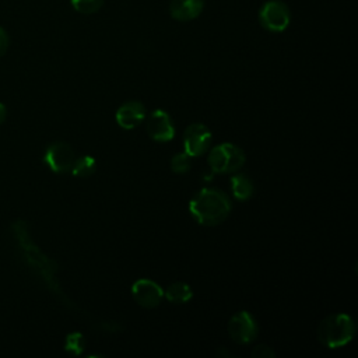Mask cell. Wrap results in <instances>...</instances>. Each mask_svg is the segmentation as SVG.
<instances>
[{
	"mask_svg": "<svg viewBox=\"0 0 358 358\" xmlns=\"http://www.w3.org/2000/svg\"><path fill=\"white\" fill-rule=\"evenodd\" d=\"M355 334L354 320L345 313L326 316L316 329V337L327 348H340L348 344Z\"/></svg>",
	"mask_w": 358,
	"mask_h": 358,
	"instance_id": "3",
	"label": "cell"
},
{
	"mask_svg": "<svg viewBox=\"0 0 358 358\" xmlns=\"http://www.w3.org/2000/svg\"><path fill=\"white\" fill-rule=\"evenodd\" d=\"M227 330H228L231 340H234L238 344L252 343L256 338L257 331H259L255 317L246 310L236 312L229 319Z\"/></svg>",
	"mask_w": 358,
	"mask_h": 358,
	"instance_id": "6",
	"label": "cell"
},
{
	"mask_svg": "<svg viewBox=\"0 0 358 358\" xmlns=\"http://www.w3.org/2000/svg\"><path fill=\"white\" fill-rule=\"evenodd\" d=\"M84 347H85V340H84L81 333L74 331V333L67 334L66 344H64L66 351H69L73 355H80L83 352Z\"/></svg>",
	"mask_w": 358,
	"mask_h": 358,
	"instance_id": "16",
	"label": "cell"
},
{
	"mask_svg": "<svg viewBox=\"0 0 358 358\" xmlns=\"http://www.w3.org/2000/svg\"><path fill=\"white\" fill-rule=\"evenodd\" d=\"M190 155H187L186 152H178L172 157L171 159V169L175 173H185L190 169L192 166V161H190Z\"/></svg>",
	"mask_w": 358,
	"mask_h": 358,
	"instance_id": "18",
	"label": "cell"
},
{
	"mask_svg": "<svg viewBox=\"0 0 358 358\" xmlns=\"http://www.w3.org/2000/svg\"><path fill=\"white\" fill-rule=\"evenodd\" d=\"M229 197L218 189H201L189 201L193 218L206 227L221 224L231 213Z\"/></svg>",
	"mask_w": 358,
	"mask_h": 358,
	"instance_id": "2",
	"label": "cell"
},
{
	"mask_svg": "<svg viewBox=\"0 0 358 358\" xmlns=\"http://www.w3.org/2000/svg\"><path fill=\"white\" fill-rule=\"evenodd\" d=\"M252 357L253 358H274L275 352L273 351L271 347H268L266 344H257L252 350Z\"/></svg>",
	"mask_w": 358,
	"mask_h": 358,
	"instance_id": "19",
	"label": "cell"
},
{
	"mask_svg": "<svg viewBox=\"0 0 358 358\" xmlns=\"http://www.w3.org/2000/svg\"><path fill=\"white\" fill-rule=\"evenodd\" d=\"M145 131L150 136V138L159 143H165L173 138L175 126L172 123L171 116L165 110L155 109L150 113L145 122Z\"/></svg>",
	"mask_w": 358,
	"mask_h": 358,
	"instance_id": "9",
	"label": "cell"
},
{
	"mask_svg": "<svg viewBox=\"0 0 358 358\" xmlns=\"http://www.w3.org/2000/svg\"><path fill=\"white\" fill-rule=\"evenodd\" d=\"M145 117V106L140 101H129L116 110V122L123 129L137 127Z\"/></svg>",
	"mask_w": 358,
	"mask_h": 358,
	"instance_id": "11",
	"label": "cell"
},
{
	"mask_svg": "<svg viewBox=\"0 0 358 358\" xmlns=\"http://www.w3.org/2000/svg\"><path fill=\"white\" fill-rule=\"evenodd\" d=\"M204 8V0H171L169 14L176 21H192L200 15Z\"/></svg>",
	"mask_w": 358,
	"mask_h": 358,
	"instance_id": "12",
	"label": "cell"
},
{
	"mask_svg": "<svg viewBox=\"0 0 358 358\" xmlns=\"http://www.w3.org/2000/svg\"><path fill=\"white\" fill-rule=\"evenodd\" d=\"M8 43H10V39H8V34L0 27V57L7 52L8 49Z\"/></svg>",
	"mask_w": 358,
	"mask_h": 358,
	"instance_id": "20",
	"label": "cell"
},
{
	"mask_svg": "<svg viewBox=\"0 0 358 358\" xmlns=\"http://www.w3.org/2000/svg\"><path fill=\"white\" fill-rule=\"evenodd\" d=\"M164 295L172 303H185L192 299L193 292L187 284L176 281L168 285V288L164 291Z\"/></svg>",
	"mask_w": 358,
	"mask_h": 358,
	"instance_id": "14",
	"label": "cell"
},
{
	"mask_svg": "<svg viewBox=\"0 0 358 358\" xmlns=\"http://www.w3.org/2000/svg\"><path fill=\"white\" fill-rule=\"evenodd\" d=\"M70 3L80 14H94L101 10L103 0H70Z\"/></svg>",
	"mask_w": 358,
	"mask_h": 358,
	"instance_id": "17",
	"label": "cell"
},
{
	"mask_svg": "<svg viewBox=\"0 0 358 358\" xmlns=\"http://www.w3.org/2000/svg\"><path fill=\"white\" fill-rule=\"evenodd\" d=\"M6 116H7V108H6L4 103L0 102V124L4 122Z\"/></svg>",
	"mask_w": 358,
	"mask_h": 358,
	"instance_id": "21",
	"label": "cell"
},
{
	"mask_svg": "<svg viewBox=\"0 0 358 358\" xmlns=\"http://www.w3.org/2000/svg\"><path fill=\"white\" fill-rule=\"evenodd\" d=\"M231 189L234 196L243 201L252 197L253 194V182L250 180V178L245 173H235L231 178Z\"/></svg>",
	"mask_w": 358,
	"mask_h": 358,
	"instance_id": "13",
	"label": "cell"
},
{
	"mask_svg": "<svg viewBox=\"0 0 358 358\" xmlns=\"http://www.w3.org/2000/svg\"><path fill=\"white\" fill-rule=\"evenodd\" d=\"M246 162L242 148L232 143L215 145L208 154V165L215 173H232L239 171Z\"/></svg>",
	"mask_w": 358,
	"mask_h": 358,
	"instance_id": "4",
	"label": "cell"
},
{
	"mask_svg": "<svg viewBox=\"0 0 358 358\" xmlns=\"http://www.w3.org/2000/svg\"><path fill=\"white\" fill-rule=\"evenodd\" d=\"M260 25L270 32H282L291 22V11L281 0H268L259 10Z\"/></svg>",
	"mask_w": 358,
	"mask_h": 358,
	"instance_id": "5",
	"label": "cell"
},
{
	"mask_svg": "<svg viewBox=\"0 0 358 358\" xmlns=\"http://www.w3.org/2000/svg\"><path fill=\"white\" fill-rule=\"evenodd\" d=\"M45 164L50 171L57 173H64L71 169L76 159L74 150L66 141H53L45 151Z\"/></svg>",
	"mask_w": 358,
	"mask_h": 358,
	"instance_id": "7",
	"label": "cell"
},
{
	"mask_svg": "<svg viewBox=\"0 0 358 358\" xmlns=\"http://www.w3.org/2000/svg\"><path fill=\"white\" fill-rule=\"evenodd\" d=\"M95 169H96V162H95L94 157L83 155V157L74 159L70 171L77 178H88L95 172Z\"/></svg>",
	"mask_w": 358,
	"mask_h": 358,
	"instance_id": "15",
	"label": "cell"
},
{
	"mask_svg": "<svg viewBox=\"0 0 358 358\" xmlns=\"http://www.w3.org/2000/svg\"><path fill=\"white\" fill-rule=\"evenodd\" d=\"M131 295L140 306L151 309L159 305L164 296V289L152 280L140 278L131 285Z\"/></svg>",
	"mask_w": 358,
	"mask_h": 358,
	"instance_id": "10",
	"label": "cell"
},
{
	"mask_svg": "<svg viewBox=\"0 0 358 358\" xmlns=\"http://www.w3.org/2000/svg\"><path fill=\"white\" fill-rule=\"evenodd\" d=\"M211 144V131L201 123H192L185 129L183 147L185 152L190 157L204 154Z\"/></svg>",
	"mask_w": 358,
	"mask_h": 358,
	"instance_id": "8",
	"label": "cell"
},
{
	"mask_svg": "<svg viewBox=\"0 0 358 358\" xmlns=\"http://www.w3.org/2000/svg\"><path fill=\"white\" fill-rule=\"evenodd\" d=\"M13 229V236L17 241L20 253L22 256V259L25 260L27 266L31 267V270L46 284V287L57 294L59 296H62V299L64 301L66 305L73 306V303L63 295V291L56 280V270L57 266L53 260H50L32 241V238L29 236V231L28 227L24 221H15L11 227Z\"/></svg>",
	"mask_w": 358,
	"mask_h": 358,
	"instance_id": "1",
	"label": "cell"
}]
</instances>
